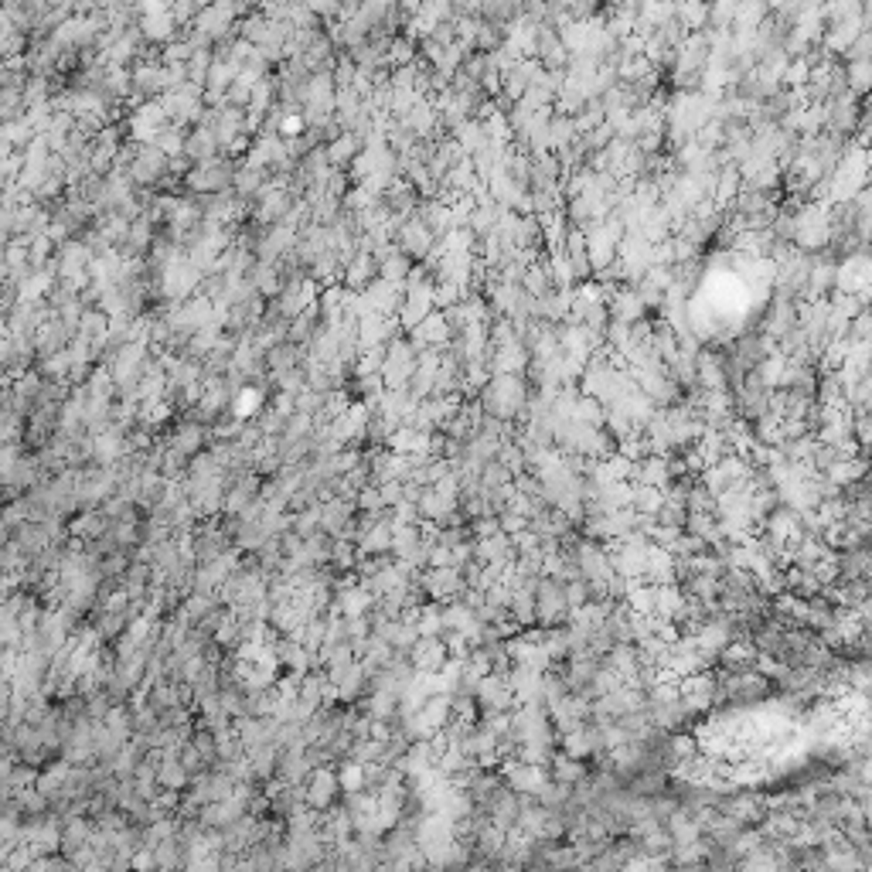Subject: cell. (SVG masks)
Returning a JSON list of instances; mask_svg holds the SVG:
<instances>
[{
	"mask_svg": "<svg viewBox=\"0 0 872 872\" xmlns=\"http://www.w3.org/2000/svg\"><path fill=\"white\" fill-rule=\"evenodd\" d=\"M566 614H569V603L562 593V583L552 580V576H539V583H535V623L556 627V623L566 621Z\"/></svg>",
	"mask_w": 872,
	"mask_h": 872,
	"instance_id": "cell-1",
	"label": "cell"
},
{
	"mask_svg": "<svg viewBox=\"0 0 872 872\" xmlns=\"http://www.w3.org/2000/svg\"><path fill=\"white\" fill-rule=\"evenodd\" d=\"M679 698L696 716H705L709 709H716V672L702 668L696 675H685L679 681Z\"/></svg>",
	"mask_w": 872,
	"mask_h": 872,
	"instance_id": "cell-2",
	"label": "cell"
},
{
	"mask_svg": "<svg viewBox=\"0 0 872 872\" xmlns=\"http://www.w3.org/2000/svg\"><path fill=\"white\" fill-rule=\"evenodd\" d=\"M420 586L427 590V600H436V603H450L460 597V590H464V573L457 569V566H429L420 573Z\"/></svg>",
	"mask_w": 872,
	"mask_h": 872,
	"instance_id": "cell-3",
	"label": "cell"
},
{
	"mask_svg": "<svg viewBox=\"0 0 872 872\" xmlns=\"http://www.w3.org/2000/svg\"><path fill=\"white\" fill-rule=\"evenodd\" d=\"M341 797V787H338V774L330 770V763H317L307 780H304V804L314 808V811H328L330 804Z\"/></svg>",
	"mask_w": 872,
	"mask_h": 872,
	"instance_id": "cell-4",
	"label": "cell"
},
{
	"mask_svg": "<svg viewBox=\"0 0 872 872\" xmlns=\"http://www.w3.org/2000/svg\"><path fill=\"white\" fill-rule=\"evenodd\" d=\"M474 698H477L481 713H508V709H515V692H511L508 679L498 675V672H487L485 679H477Z\"/></svg>",
	"mask_w": 872,
	"mask_h": 872,
	"instance_id": "cell-5",
	"label": "cell"
},
{
	"mask_svg": "<svg viewBox=\"0 0 872 872\" xmlns=\"http://www.w3.org/2000/svg\"><path fill=\"white\" fill-rule=\"evenodd\" d=\"M409 655V664L416 668V672H440L446 664V644L440 640V634H433V638H416V644L406 651Z\"/></svg>",
	"mask_w": 872,
	"mask_h": 872,
	"instance_id": "cell-6",
	"label": "cell"
},
{
	"mask_svg": "<svg viewBox=\"0 0 872 872\" xmlns=\"http://www.w3.org/2000/svg\"><path fill=\"white\" fill-rule=\"evenodd\" d=\"M208 444V427H201V423H194V420H184V423H177L171 429V436H167V446L177 450L181 457H188L192 460L194 453H201Z\"/></svg>",
	"mask_w": 872,
	"mask_h": 872,
	"instance_id": "cell-7",
	"label": "cell"
},
{
	"mask_svg": "<svg viewBox=\"0 0 872 872\" xmlns=\"http://www.w3.org/2000/svg\"><path fill=\"white\" fill-rule=\"evenodd\" d=\"M375 276H379L375 256H371L369 249H358L355 256H351L348 266H345V273H341V287H345V290H365Z\"/></svg>",
	"mask_w": 872,
	"mask_h": 872,
	"instance_id": "cell-8",
	"label": "cell"
},
{
	"mask_svg": "<svg viewBox=\"0 0 872 872\" xmlns=\"http://www.w3.org/2000/svg\"><path fill=\"white\" fill-rule=\"evenodd\" d=\"M355 511H358V504L348 501V498H328V501H321V528L328 532V535H341L348 522L355 518Z\"/></svg>",
	"mask_w": 872,
	"mask_h": 872,
	"instance_id": "cell-9",
	"label": "cell"
},
{
	"mask_svg": "<svg viewBox=\"0 0 872 872\" xmlns=\"http://www.w3.org/2000/svg\"><path fill=\"white\" fill-rule=\"evenodd\" d=\"M330 603H334V607H338L345 617H362V614H369L375 600H371L369 590L355 580V583H348V586H338V590H334V600H330Z\"/></svg>",
	"mask_w": 872,
	"mask_h": 872,
	"instance_id": "cell-10",
	"label": "cell"
},
{
	"mask_svg": "<svg viewBox=\"0 0 872 872\" xmlns=\"http://www.w3.org/2000/svg\"><path fill=\"white\" fill-rule=\"evenodd\" d=\"M365 147V140L358 134H338L334 140H328L324 143V157H328V164L334 167V171H348V164L355 160V154Z\"/></svg>",
	"mask_w": 872,
	"mask_h": 872,
	"instance_id": "cell-11",
	"label": "cell"
},
{
	"mask_svg": "<svg viewBox=\"0 0 872 872\" xmlns=\"http://www.w3.org/2000/svg\"><path fill=\"white\" fill-rule=\"evenodd\" d=\"M140 35L143 41H151V45H167V41L177 38V24L171 18V11H154V14H140Z\"/></svg>",
	"mask_w": 872,
	"mask_h": 872,
	"instance_id": "cell-12",
	"label": "cell"
},
{
	"mask_svg": "<svg viewBox=\"0 0 872 872\" xmlns=\"http://www.w3.org/2000/svg\"><path fill=\"white\" fill-rule=\"evenodd\" d=\"M218 154H222V147H218V140H215L212 130L192 126V134H184V157H188L192 164L212 160V157H218Z\"/></svg>",
	"mask_w": 872,
	"mask_h": 872,
	"instance_id": "cell-13",
	"label": "cell"
},
{
	"mask_svg": "<svg viewBox=\"0 0 872 872\" xmlns=\"http://www.w3.org/2000/svg\"><path fill=\"white\" fill-rule=\"evenodd\" d=\"M866 470H869L866 453H855V457H842V460H835V464L825 470V477H828L835 487H845V485H852V481H859V477H866Z\"/></svg>",
	"mask_w": 872,
	"mask_h": 872,
	"instance_id": "cell-14",
	"label": "cell"
},
{
	"mask_svg": "<svg viewBox=\"0 0 872 872\" xmlns=\"http://www.w3.org/2000/svg\"><path fill=\"white\" fill-rule=\"evenodd\" d=\"M416 713H420V719H423V726H427L429 733H436V729H444L446 719H450V696L446 692H429Z\"/></svg>",
	"mask_w": 872,
	"mask_h": 872,
	"instance_id": "cell-15",
	"label": "cell"
},
{
	"mask_svg": "<svg viewBox=\"0 0 872 872\" xmlns=\"http://www.w3.org/2000/svg\"><path fill=\"white\" fill-rule=\"evenodd\" d=\"M672 4H675V18L689 35L709 28V0H672Z\"/></svg>",
	"mask_w": 872,
	"mask_h": 872,
	"instance_id": "cell-16",
	"label": "cell"
},
{
	"mask_svg": "<svg viewBox=\"0 0 872 872\" xmlns=\"http://www.w3.org/2000/svg\"><path fill=\"white\" fill-rule=\"evenodd\" d=\"M586 774H590V763L586 760H576V756H566V754H552V760H549V777L559 780V784L573 787Z\"/></svg>",
	"mask_w": 872,
	"mask_h": 872,
	"instance_id": "cell-17",
	"label": "cell"
},
{
	"mask_svg": "<svg viewBox=\"0 0 872 872\" xmlns=\"http://www.w3.org/2000/svg\"><path fill=\"white\" fill-rule=\"evenodd\" d=\"M420 542H423V528H420V522L392 525V545H388V556H392V559H406L409 552H412Z\"/></svg>",
	"mask_w": 872,
	"mask_h": 872,
	"instance_id": "cell-18",
	"label": "cell"
},
{
	"mask_svg": "<svg viewBox=\"0 0 872 872\" xmlns=\"http://www.w3.org/2000/svg\"><path fill=\"white\" fill-rule=\"evenodd\" d=\"M266 406L263 403V388L259 386H242V388H235V395H232V403H229V412H232L235 420H252L259 409Z\"/></svg>",
	"mask_w": 872,
	"mask_h": 872,
	"instance_id": "cell-19",
	"label": "cell"
},
{
	"mask_svg": "<svg viewBox=\"0 0 872 872\" xmlns=\"http://www.w3.org/2000/svg\"><path fill=\"white\" fill-rule=\"evenodd\" d=\"M681 607H685V590H681L679 583H664L658 586V593H655V614L658 617H675Z\"/></svg>",
	"mask_w": 872,
	"mask_h": 872,
	"instance_id": "cell-20",
	"label": "cell"
},
{
	"mask_svg": "<svg viewBox=\"0 0 872 872\" xmlns=\"http://www.w3.org/2000/svg\"><path fill=\"white\" fill-rule=\"evenodd\" d=\"M184 126H175V123H164V126H157V134L151 136V143H154L157 151H164L167 157H177L184 154Z\"/></svg>",
	"mask_w": 872,
	"mask_h": 872,
	"instance_id": "cell-21",
	"label": "cell"
},
{
	"mask_svg": "<svg viewBox=\"0 0 872 872\" xmlns=\"http://www.w3.org/2000/svg\"><path fill=\"white\" fill-rule=\"evenodd\" d=\"M869 78H872L869 59L845 61V86H849V93H852L855 99H866V93H869Z\"/></svg>",
	"mask_w": 872,
	"mask_h": 872,
	"instance_id": "cell-22",
	"label": "cell"
},
{
	"mask_svg": "<svg viewBox=\"0 0 872 872\" xmlns=\"http://www.w3.org/2000/svg\"><path fill=\"white\" fill-rule=\"evenodd\" d=\"M273 106H276V78L263 76L256 86H252V96H249V113H259V117H266Z\"/></svg>",
	"mask_w": 872,
	"mask_h": 872,
	"instance_id": "cell-23",
	"label": "cell"
},
{
	"mask_svg": "<svg viewBox=\"0 0 872 872\" xmlns=\"http://www.w3.org/2000/svg\"><path fill=\"white\" fill-rule=\"evenodd\" d=\"M664 501V491L651 485H634V494H631V511L638 515H655Z\"/></svg>",
	"mask_w": 872,
	"mask_h": 872,
	"instance_id": "cell-24",
	"label": "cell"
},
{
	"mask_svg": "<svg viewBox=\"0 0 872 872\" xmlns=\"http://www.w3.org/2000/svg\"><path fill=\"white\" fill-rule=\"evenodd\" d=\"M655 593H658V586H651V583L638 580L631 590H627V597L623 603L634 610V614H655Z\"/></svg>",
	"mask_w": 872,
	"mask_h": 872,
	"instance_id": "cell-25",
	"label": "cell"
},
{
	"mask_svg": "<svg viewBox=\"0 0 872 872\" xmlns=\"http://www.w3.org/2000/svg\"><path fill=\"white\" fill-rule=\"evenodd\" d=\"M338 787H341V795H355V791H365V763H358V760H345L341 763V774H338Z\"/></svg>",
	"mask_w": 872,
	"mask_h": 872,
	"instance_id": "cell-26",
	"label": "cell"
},
{
	"mask_svg": "<svg viewBox=\"0 0 872 872\" xmlns=\"http://www.w3.org/2000/svg\"><path fill=\"white\" fill-rule=\"evenodd\" d=\"M20 638H24V631H20V623H18V614H11V610L0 603V651H4V648H20Z\"/></svg>",
	"mask_w": 872,
	"mask_h": 872,
	"instance_id": "cell-27",
	"label": "cell"
},
{
	"mask_svg": "<svg viewBox=\"0 0 872 872\" xmlns=\"http://www.w3.org/2000/svg\"><path fill=\"white\" fill-rule=\"evenodd\" d=\"M192 746L201 756H205V763H208V767H212L215 760H218V737H215L212 729H205V726H194Z\"/></svg>",
	"mask_w": 872,
	"mask_h": 872,
	"instance_id": "cell-28",
	"label": "cell"
},
{
	"mask_svg": "<svg viewBox=\"0 0 872 872\" xmlns=\"http://www.w3.org/2000/svg\"><path fill=\"white\" fill-rule=\"evenodd\" d=\"M126 623H130L126 614H106V610H102V617H99V623H96L99 640H102V644H106V640H117L119 634L126 631Z\"/></svg>",
	"mask_w": 872,
	"mask_h": 872,
	"instance_id": "cell-29",
	"label": "cell"
},
{
	"mask_svg": "<svg viewBox=\"0 0 872 872\" xmlns=\"http://www.w3.org/2000/svg\"><path fill=\"white\" fill-rule=\"evenodd\" d=\"M685 508L689 511H716V498L705 491L702 481H696V485L689 487V494H685Z\"/></svg>",
	"mask_w": 872,
	"mask_h": 872,
	"instance_id": "cell-30",
	"label": "cell"
},
{
	"mask_svg": "<svg viewBox=\"0 0 872 872\" xmlns=\"http://www.w3.org/2000/svg\"><path fill=\"white\" fill-rule=\"evenodd\" d=\"M177 760H181V767H184V770H188V774H201V770H208V763H205V756H201V754H198V750H194V746H192V739H188V743H181V746H177Z\"/></svg>",
	"mask_w": 872,
	"mask_h": 872,
	"instance_id": "cell-31",
	"label": "cell"
},
{
	"mask_svg": "<svg viewBox=\"0 0 872 872\" xmlns=\"http://www.w3.org/2000/svg\"><path fill=\"white\" fill-rule=\"evenodd\" d=\"M562 593H566V603H569V610L573 607H583V603L590 600V583L583 580H569V583H562Z\"/></svg>",
	"mask_w": 872,
	"mask_h": 872,
	"instance_id": "cell-32",
	"label": "cell"
},
{
	"mask_svg": "<svg viewBox=\"0 0 872 872\" xmlns=\"http://www.w3.org/2000/svg\"><path fill=\"white\" fill-rule=\"evenodd\" d=\"M498 525H501L504 535H515V532L528 528V518H525L522 511H515V508H504V511H498Z\"/></svg>",
	"mask_w": 872,
	"mask_h": 872,
	"instance_id": "cell-33",
	"label": "cell"
},
{
	"mask_svg": "<svg viewBox=\"0 0 872 872\" xmlns=\"http://www.w3.org/2000/svg\"><path fill=\"white\" fill-rule=\"evenodd\" d=\"M167 11H171V18H175L177 28H184V24H192L194 14H198L201 7H198L194 0H171V7H167Z\"/></svg>",
	"mask_w": 872,
	"mask_h": 872,
	"instance_id": "cell-34",
	"label": "cell"
},
{
	"mask_svg": "<svg viewBox=\"0 0 872 872\" xmlns=\"http://www.w3.org/2000/svg\"><path fill=\"white\" fill-rule=\"evenodd\" d=\"M355 504H358V511H382V498H379V487L375 485H365L358 494H355Z\"/></svg>",
	"mask_w": 872,
	"mask_h": 872,
	"instance_id": "cell-35",
	"label": "cell"
},
{
	"mask_svg": "<svg viewBox=\"0 0 872 872\" xmlns=\"http://www.w3.org/2000/svg\"><path fill=\"white\" fill-rule=\"evenodd\" d=\"M35 777H38V770H35L31 763H14V770H11V777H7V784L18 791V787H31V784H35Z\"/></svg>",
	"mask_w": 872,
	"mask_h": 872,
	"instance_id": "cell-36",
	"label": "cell"
},
{
	"mask_svg": "<svg viewBox=\"0 0 872 872\" xmlns=\"http://www.w3.org/2000/svg\"><path fill=\"white\" fill-rule=\"evenodd\" d=\"M379 487V498H382V508H392V504H399L403 501V481H382V485H375Z\"/></svg>",
	"mask_w": 872,
	"mask_h": 872,
	"instance_id": "cell-37",
	"label": "cell"
},
{
	"mask_svg": "<svg viewBox=\"0 0 872 872\" xmlns=\"http://www.w3.org/2000/svg\"><path fill=\"white\" fill-rule=\"evenodd\" d=\"M304 126H307V123H304L300 113H287V110H283V117H280V136H300L304 134Z\"/></svg>",
	"mask_w": 872,
	"mask_h": 872,
	"instance_id": "cell-38",
	"label": "cell"
},
{
	"mask_svg": "<svg viewBox=\"0 0 872 872\" xmlns=\"http://www.w3.org/2000/svg\"><path fill=\"white\" fill-rule=\"evenodd\" d=\"M270 406L276 409L283 420H287V416H293V412H297V395H293V392H283V388H276V399H273Z\"/></svg>",
	"mask_w": 872,
	"mask_h": 872,
	"instance_id": "cell-39",
	"label": "cell"
},
{
	"mask_svg": "<svg viewBox=\"0 0 872 872\" xmlns=\"http://www.w3.org/2000/svg\"><path fill=\"white\" fill-rule=\"evenodd\" d=\"M11 31H18V28H14V20H11V14H7L4 7H0V38H4V35H11Z\"/></svg>",
	"mask_w": 872,
	"mask_h": 872,
	"instance_id": "cell-40",
	"label": "cell"
},
{
	"mask_svg": "<svg viewBox=\"0 0 872 872\" xmlns=\"http://www.w3.org/2000/svg\"><path fill=\"white\" fill-rule=\"evenodd\" d=\"M4 334H11V330H7V317L0 314V338H4Z\"/></svg>",
	"mask_w": 872,
	"mask_h": 872,
	"instance_id": "cell-41",
	"label": "cell"
},
{
	"mask_svg": "<svg viewBox=\"0 0 872 872\" xmlns=\"http://www.w3.org/2000/svg\"><path fill=\"white\" fill-rule=\"evenodd\" d=\"M194 4H198V7H208V4H212V0H194Z\"/></svg>",
	"mask_w": 872,
	"mask_h": 872,
	"instance_id": "cell-42",
	"label": "cell"
}]
</instances>
